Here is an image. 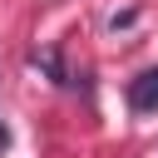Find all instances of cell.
<instances>
[{
    "instance_id": "3",
    "label": "cell",
    "mask_w": 158,
    "mask_h": 158,
    "mask_svg": "<svg viewBox=\"0 0 158 158\" xmlns=\"http://www.w3.org/2000/svg\"><path fill=\"white\" fill-rule=\"evenodd\" d=\"M5 143H10V128H5V123H0V148H5Z\"/></svg>"
},
{
    "instance_id": "2",
    "label": "cell",
    "mask_w": 158,
    "mask_h": 158,
    "mask_svg": "<svg viewBox=\"0 0 158 158\" xmlns=\"http://www.w3.org/2000/svg\"><path fill=\"white\" fill-rule=\"evenodd\" d=\"M30 59H35V69H44L54 84H69V74H64V64H59V49H35Z\"/></svg>"
},
{
    "instance_id": "1",
    "label": "cell",
    "mask_w": 158,
    "mask_h": 158,
    "mask_svg": "<svg viewBox=\"0 0 158 158\" xmlns=\"http://www.w3.org/2000/svg\"><path fill=\"white\" fill-rule=\"evenodd\" d=\"M128 104H133L138 114H153V109H158V69H148V74H138V79L128 84Z\"/></svg>"
}]
</instances>
